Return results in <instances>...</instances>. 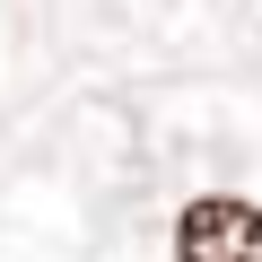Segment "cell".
Masks as SVG:
<instances>
[{"instance_id":"cell-1","label":"cell","mask_w":262,"mask_h":262,"mask_svg":"<svg viewBox=\"0 0 262 262\" xmlns=\"http://www.w3.org/2000/svg\"><path fill=\"white\" fill-rule=\"evenodd\" d=\"M175 262H262V201L201 192L175 219Z\"/></svg>"}]
</instances>
